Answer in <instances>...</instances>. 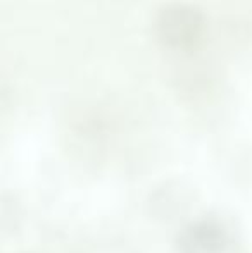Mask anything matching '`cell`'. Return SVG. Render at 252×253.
<instances>
[{
	"mask_svg": "<svg viewBox=\"0 0 252 253\" xmlns=\"http://www.w3.org/2000/svg\"><path fill=\"white\" fill-rule=\"evenodd\" d=\"M161 28L164 31V37H168L169 42L176 43H185L197 37V31L201 28V23L197 19V14L189 7L176 5L169 7L161 19Z\"/></svg>",
	"mask_w": 252,
	"mask_h": 253,
	"instance_id": "6da1fadb",
	"label": "cell"
}]
</instances>
